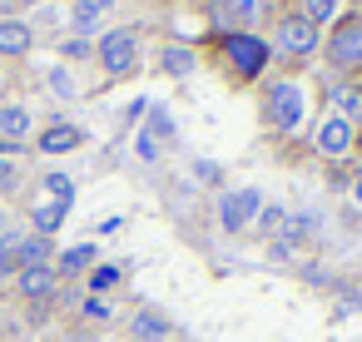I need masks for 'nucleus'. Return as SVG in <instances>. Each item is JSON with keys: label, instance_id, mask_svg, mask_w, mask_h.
Here are the masks:
<instances>
[{"label": "nucleus", "instance_id": "obj_17", "mask_svg": "<svg viewBox=\"0 0 362 342\" xmlns=\"http://www.w3.org/2000/svg\"><path fill=\"white\" fill-rule=\"evenodd\" d=\"M194 65H199V55H194L189 45H164V50H159V70H164V75H174V80L194 75Z\"/></svg>", "mask_w": 362, "mask_h": 342}, {"label": "nucleus", "instance_id": "obj_31", "mask_svg": "<svg viewBox=\"0 0 362 342\" xmlns=\"http://www.w3.org/2000/svg\"><path fill=\"white\" fill-rule=\"evenodd\" d=\"M21 6H45V0H21Z\"/></svg>", "mask_w": 362, "mask_h": 342}, {"label": "nucleus", "instance_id": "obj_25", "mask_svg": "<svg viewBox=\"0 0 362 342\" xmlns=\"http://www.w3.org/2000/svg\"><path fill=\"white\" fill-rule=\"evenodd\" d=\"M149 139H174V119H169L164 110L149 114Z\"/></svg>", "mask_w": 362, "mask_h": 342}, {"label": "nucleus", "instance_id": "obj_34", "mask_svg": "<svg viewBox=\"0 0 362 342\" xmlns=\"http://www.w3.org/2000/svg\"><path fill=\"white\" fill-rule=\"evenodd\" d=\"M129 342H134V337H129Z\"/></svg>", "mask_w": 362, "mask_h": 342}, {"label": "nucleus", "instance_id": "obj_19", "mask_svg": "<svg viewBox=\"0 0 362 342\" xmlns=\"http://www.w3.org/2000/svg\"><path fill=\"white\" fill-rule=\"evenodd\" d=\"M110 6H115V0H75V20H70V25H75L80 35H90V30L100 25V16H105Z\"/></svg>", "mask_w": 362, "mask_h": 342}, {"label": "nucleus", "instance_id": "obj_1", "mask_svg": "<svg viewBox=\"0 0 362 342\" xmlns=\"http://www.w3.org/2000/svg\"><path fill=\"white\" fill-rule=\"evenodd\" d=\"M218 55H223V65L233 70V80L253 85V80L268 70L273 45H268L263 35H253V30H228V35H218Z\"/></svg>", "mask_w": 362, "mask_h": 342}, {"label": "nucleus", "instance_id": "obj_23", "mask_svg": "<svg viewBox=\"0 0 362 342\" xmlns=\"http://www.w3.org/2000/svg\"><path fill=\"white\" fill-rule=\"evenodd\" d=\"M80 317H85V322H110V317H115V307H110V297L85 293V297H80Z\"/></svg>", "mask_w": 362, "mask_h": 342}, {"label": "nucleus", "instance_id": "obj_22", "mask_svg": "<svg viewBox=\"0 0 362 342\" xmlns=\"http://www.w3.org/2000/svg\"><path fill=\"white\" fill-rule=\"evenodd\" d=\"M253 228H258V233H268V238H278V233L288 228V213H283L278 204H263V208H258V218H253Z\"/></svg>", "mask_w": 362, "mask_h": 342}, {"label": "nucleus", "instance_id": "obj_24", "mask_svg": "<svg viewBox=\"0 0 362 342\" xmlns=\"http://www.w3.org/2000/svg\"><path fill=\"white\" fill-rule=\"evenodd\" d=\"M70 194H75V189H70V179H65V174H45V199H55V204H65V208H70Z\"/></svg>", "mask_w": 362, "mask_h": 342}, {"label": "nucleus", "instance_id": "obj_15", "mask_svg": "<svg viewBox=\"0 0 362 342\" xmlns=\"http://www.w3.org/2000/svg\"><path fill=\"white\" fill-rule=\"evenodd\" d=\"M129 332H134V342H164L174 327H169V317H164V312L139 307V312H129Z\"/></svg>", "mask_w": 362, "mask_h": 342}, {"label": "nucleus", "instance_id": "obj_2", "mask_svg": "<svg viewBox=\"0 0 362 342\" xmlns=\"http://www.w3.org/2000/svg\"><path fill=\"white\" fill-rule=\"evenodd\" d=\"M273 55H283V60H308V55H317L322 50V30L303 16V11H283L278 20H273Z\"/></svg>", "mask_w": 362, "mask_h": 342}, {"label": "nucleus", "instance_id": "obj_13", "mask_svg": "<svg viewBox=\"0 0 362 342\" xmlns=\"http://www.w3.org/2000/svg\"><path fill=\"white\" fill-rule=\"evenodd\" d=\"M80 144H85V134H80L75 124H65V119H55V124L40 129V139H35L40 154H70V149H80Z\"/></svg>", "mask_w": 362, "mask_h": 342}, {"label": "nucleus", "instance_id": "obj_12", "mask_svg": "<svg viewBox=\"0 0 362 342\" xmlns=\"http://www.w3.org/2000/svg\"><path fill=\"white\" fill-rule=\"evenodd\" d=\"M327 100L337 105L332 114H342L347 124H362V80H332L327 85Z\"/></svg>", "mask_w": 362, "mask_h": 342}, {"label": "nucleus", "instance_id": "obj_27", "mask_svg": "<svg viewBox=\"0 0 362 342\" xmlns=\"http://www.w3.org/2000/svg\"><path fill=\"white\" fill-rule=\"evenodd\" d=\"M139 159H149V164H154V159H159V144H154V139H149V134H139Z\"/></svg>", "mask_w": 362, "mask_h": 342}, {"label": "nucleus", "instance_id": "obj_28", "mask_svg": "<svg viewBox=\"0 0 362 342\" xmlns=\"http://www.w3.org/2000/svg\"><path fill=\"white\" fill-rule=\"evenodd\" d=\"M65 55H70V60H85V55H90V45H85V40H70V45H65Z\"/></svg>", "mask_w": 362, "mask_h": 342}, {"label": "nucleus", "instance_id": "obj_14", "mask_svg": "<svg viewBox=\"0 0 362 342\" xmlns=\"http://www.w3.org/2000/svg\"><path fill=\"white\" fill-rule=\"evenodd\" d=\"M95 258H100V248H95V243H75V248L55 253V273H60V283H65V278L90 273V268H95Z\"/></svg>", "mask_w": 362, "mask_h": 342}, {"label": "nucleus", "instance_id": "obj_6", "mask_svg": "<svg viewBox=\"0 0 362 342\" xmlns=\"http://www.w3.org/2000/svg\"><path fill=\"white\" fill-rule=\"evenodd\" d=\"M258 208H263V194H258V189H228V194L218 199V228L238 238V233L253 228Z\"/></svg>", "mask_w": 362, "mask_h": 342}, {"label": "nucleus", "instance_id": "obj_29", "mask_svg": "<svg viewBox=\"0 0 362 342\" xmlns=\"http://www.w3.org/2000/svg\"><path fill=\"white\" fill-rule=\"evenodd\" d=\"M352 199H357V204H362V174H357V179H352Z\"/></svg>", "mask_w": 362, "mask_h": 342}, {"label": "nucleus", "instance_id": "obj_11", "mask_svg": "<svg viewBox=\"0 0 362 342\" xmlns=\"http://www.w3.org/2000/svg\"><path fill=\"white\" fill-rule=\"evenodd\" d=\"M223 11H228V20L238 30H253L258 35V25L273 20V0H223Z\"/></svg>", "mask_w": 362, "mask_h": 342}, {"label": "nucleus", "instance_id": "obj_21", "mask_svg": "<svg viewBox=\"0 0 362 342\" xmlns=\"http://www.w3.org/2000/svg\"><path fill=\"white\" fill-rule=\"evenodd\" d=\"M119 278H124V268H119V263H95V268H90V293H95V297H105Z\"/></svg>", "mask_w": 362, "mask_h": 342}, {"label": "nucleus", "instance_id": "obj_4", "mask_svg": "<svg viewBox=\"0 0 362 342\" xmlns=\"http://www.w3.org/2000/svg\"><path fill=\"white\" fill-rule=\"evenodd\" d=\"M303 114H308L303 85H298V80H273L268 95H263V124L278 129V134H293V129L303 124Z\"/></svg>", "mask_w": 362, "mask_h": 342}, {"label": "nucleus", "instance_id": "obj_3", "mask_svg": "<svg viewBox=\"0 0 362 342\" xmlns=\"http://www.w3.org/2000/svg\"><path fill=\"white\" fill-rule=\"evenodd\" d=\"M327 65L342 80L362 75V11H347V16L332 20V30H327Z\"/></svg>", "mask_w": 362, "mask_h": 342}, {"label": "nucleus", "instance_id": "obj_26", "mask_svg": "<svg viewBox=\"0 0 362 342\" xmlns=\"http://www.w3.org/2000/svg\"><path fill=\"white\" fill-rule=\"evenodd\" d=\"M16 179H21L16 159H11V154H0V194H11V189H16Z\"/></svg>", "mask_w": 362, "mask_h": 342}, {"label": "nucleus", "instance_id": "obj_30", "mask_svg": "<svg viewBox=\"0 0 362 342\" xmlns=\"http://www.w3.org/2000/svg\"><path fill=\"white\" fill-rule=\"evenodd\" d=\"M6 228H11V218H6V213H0V233H6Z\"/></svg>", "mask_w": 362, "mask_h": 342}, {"label": "nucleus", "instance_id": "obj_32", "mask_svg": "<svg viewBox=\"0 0 362 342\" xmlns=\"http://www.w3.org/2000/svg\"><path fill=\"white\" fill-rule=\"evenodd\" d=\"M357 149H362V124H357Z\"/></svg>", "mask_w": 362, "mask_h": 342}, {"label": "nucleus", "instance_id": "obj_16", "mask_svg": "<svg viewBox=\"0 0 362 342\" xmlns=\"http://www.w3.org/2000/svg\"><path fill=\"white\" fill-rule=\"evenodd\" d=\"M16 258H21V268L55 263V238H45V233H25V238L16 243Z\"/></svg>", "mask_w": 362, "mask_h": 342}, {"label": "nucleus", "instance_id": "obj_18", "mask_svg": "<svg viewBox=\"0 0 362 342\" xmlns=\"http://www.w3.org/2000/svg\"><path fill=\"white\" fill-rule=\"evenodd\" d=\"M60 223H65V204H55V199H40V204L30 208V228H35V233L55 238V233H60Z\"/></svg>", "mask_w": 362, "mask_h": 342}, {"label": "nucleus", "instance_id": "obj_7", "mask_svg": "<svg viewBox=\"0 0 362 342\" xmlns=\"http://www.w3.org/2000/svg\"><path fill=\"white\" fill-rule=\"evenodd\" d=\"M313 149L322 154V159H347L352 149H357V124H347L342 114H327L322 124H317V134H313Z\"/></svg>", "mask_w": 362, "mask_h": 342}, {"label": "nucleus", "instance_id": "obj_5", "mask_svg": "<svg viewBox=\"0 0 362 342\" xmlns=\"http://www.w3.org/2000/svg\"><path fill=\"white\" fill-rule=\"evenodd\" d=\"M95 60H100V70H105L110 80L134 75V70H139V30H134V25H115V30H105L100 45H95Z\"/></svg>", "mask_w": 362, "mask_h": 342}, {"label": "nucleus", "instance_id": "obj_33", "mask_svg": "<svg viewBox=\"0 0 362 342\" xmlns=\"http://www.w3.org/2000/svg\"><path fill=\"white\" fill-rule=\"evenodd\" d=\"M194 6H214V0H194Z\"/></svg>", "mask_w": 362, "mask_h": 342}, {"label": "nucleus", "instance_id": "obj_20", "mask_svg": "<svg viewBox=\"0 0 362 342\" xmlns=\"http://www.w3.org/2000/svg\"><path fill=\"white\" fill-rule=\"evenodd\" d=\"M303 16L322 30V25H332V20L342 16V0H303Z\"/></svg>", "mask_w": 362, "mask_h": 342}, {"label": "nucleus", "instance_id": "obj_10", "mask_svg": "<svg viewBox=\"0 0 362 342\" xmlns=\"http://www.w3.org/2000/svg\"><path fill=\"white\" fill-rule=\"evenodd\" d=\"M25 139H30V110L6 100V105H0V144H6V149L16 154Z\"/></svg>", "mask_w": 362, "mask_h": 342}, {"label": "nucleus", "instance_id": "obj_9", "mask_svg": "<svg viewBox=\"0 0 362 342\" xmlns=\"http://www.w3.org/2000/svg\"><path fill=\"white\" fill-rule=\"evenodd\" d=\"M35 50V30L21 16H0V60H25Z\"/></svg>", "mask_w": 362, "mask_h": 342}, {"label": "nucleus", "instance_id": "obj_8", "mask_svg": "<svg viewBox=\"0 0 362 342\" xmlns=\"http://www.w3.org/2000/svg\"><path fill=\"white\" fill-rule=\"evenodd\" d=\"M16 293H21L25 302H55V297H60V273H55V263L21 268V273H16Z\"/></svg>", "mask_w": 362, "mask_h": 342}]
</instances>
